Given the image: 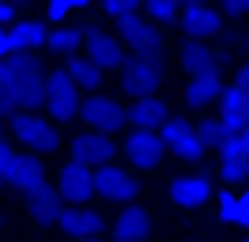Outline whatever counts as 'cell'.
Listing matches in <instances>:
<instances>
[{"label":"cell","instance_id":"cell-1","mask_svg":"<svg viewBox=\"0 0 249 242\" xmlns=\"http://www.w3.org/2000/svg\"><path fill=\"white\" fill-rule=\"evenodd\" d=\"M0 87L19 102V110H31V106L46 102L49 72H42L34 53H8V57H0Z\"/></svg>","mask_w":249,"mask_h":242},{"label":"cell","instance_id":"cell-2","mask_svg":"<svg viewBox=\"0 0 249 242\" xmlns=\"http://www.w3.org/2000/svg\"><path fill=\"white\" fill-rule=\"evenodd\" d=\"M46 110L53 121H72L83 110L79 102V83L64 68H53L49 72V91H46Z\"/></svg>","mask_w":249,"mask_h":242},{"label":"cell","instance_id":"cell-3","mask_svg":"<svg viewBox=\"0 0 249 242\" xmlns=\"http://www.w3.org/2000/svg\"><path fill=\"white\" fill-rule=\"evenodd\" d=\"M117 30H121L124 45H128L136 57H155L159 49H162V30H159L155 19L128 15V19H117Z\"/></svg>","mask_w":249,"mask_h":242},{"label":"cell","instance_id":"cell-4","mask_svg":"<svg viewBox=\"0 0 249 242\" xmlns=\"http://www.w3.org/2000/svg\"><path fill=\"white\" fill-rule=\"evenodd\" d=\"M79 118L91 125V133H117L128 125V114H124V106L117 99H109V95H91L83 110H79Z\"/></svg>","mask_w":249,"mask_h":242},{"label":"cell","instance_id":"cell-5","mask_svg":"<svg viewBox=\"0 0 249 242\" xmlns=\"http://www.w3.org/2000/svg\"><path fill=\"white\" fill-rule=\"evenodd\" d=\"M121 83L128 95H136V99H151L155 95V87L162 83V60L155 57H132L128 64H124L121 72Z\"/></svg>","mask_w":249,"mask_h":242},{"label":"cell","instance_id":"cell-6","mask_svg":"<svg viewBox=\"0 0 249 242\" xmlns=\"http://www.w3.org/2000/svg\"><path fill=\"white\" fill-rule=\"evenodd\" d=\"M159 133H162V140H166V148H174L181 159H189V163H200L204 151H208L200 129H193L185 118H166V125H162Z\"/></svg>","mask_w":249,"mask_h":242},{"label":"cell","instance_id":"cell-7","mask_svg":"<svg viewBox=\"0 0 249 242\" xmlns=\"http://www.w3.org/2000/svg\"><path fill=\"white\" fill-rule=\"evenodd\" d=\"M12 133H16V140L27 151H53L57 148L53 125L46 118H38V114H27V110H19L16 118H12Z\"/></svg>","mask_w":249,"mask_h":242},{"label":"cell","instance_id":"cell-8","mask_svg":"<svg viewBox=\"0 0 249 242\" xmlns=\"http://www.w3.org/2000/svg\"><path fill=\"white\" fill-rule=\"evenodd\" d=\"M124 155H128V163H132V166L151 170V166L162 163L166 140H162V133H155V129H136V133L124 140Z\"/></svg>","mask_w":249,"mask_h":242},{"label":"cell","instance_id":"cell-9","mask_svg":"<svg viewBox=\"0 0 249 242\" xmlns=\"http://www.w3.org/2000/svg\"><path fill=\"white\" fill-rule=\"evenodd\" d=\"M57 189L64 193V201H72V204H87L94 189V170L87 163H79V159H68L61 166V182H57Z\"/></svg>","mask_w":249,"mask_h":242},{"label":"cell","instance_id":"cell-10","mask_svg":"<svg viewBox=\"0 0 249 242\" xmlns=\"http://www.w3.org/2000/svg\"><path fill=\"white\" fill-rule=\"evenodd\" d=\"M83 34H87V57L98 60L102 68H124V42L121 38H113V34H106V30L91 27V23H83Z\"/></svg>","mask_w":249,"mask_h":242},{"label":"cell","instance_id":"cell-11","mask_svg":"<svg viewBox=\"0 0 249 242\" xmlns=\"http://www.w3.org/2000/svg\"><path fill=\"white\" fill-rule=\"evenodd\" d=\"M94 189L106 197V201H132V197L140 193V182L132 178L128 170H121V166H113V163H106V166H98L94 170Z\"/></svg>","mask_w":249,"mask_h":242},{"label":"cell","instance_id":"cell-12","mask_svg":"<svg viewBox=\"0 0 249 242\" xmlns=\"http://www.w3.org/2000/svg\"><path fill=\"white\" fill-rule=\"evenodd\" d=\"M181 27H185L189 38H196V42H208V38H215L223 34V15L215 8H208V4H185V12H181Z\"/></svg>","mask_w":249,"mask_h":242},{"label":"cell","instance_id":"cell-13","mask_svg":"<svg viewBox=\"0 0 249 242\" xmlns=\"http://www.w3.org/2000/svg\"><path fill=\"white\" fill-rule=\"evenodd\" d=\"M113 155H117V144L109 140V133H87V136H76V140H72V159L94 166V170L106 166Z\"/></svg>","mask_w":249,"mask_h":242},{"label":"cell","instance_id":"cell-14","mask_svg":"<svg viewBox=\"0 0 249 242\" xmlns=\"http://www.w3.org/2000/svg\"><path fill=\"white\" fill-rule=\"evenodd\" d=\"M27 212H31L38 223H46V227H53V223H61L64 220V193L61 189H49V185H38L34 193H27Z\"/></svg>","mask_w":249,"mask_h":242},{"label":"cell","instance_id":"cell-15","mask_svg":"<svg viewBox=\"0 0 249 242\" xmlns=\"http://www.w3.org/2000/svg\"><path fill=\"white\" fill-rule=\"evenodd\" d=\"M212 197V178L208 174H181L170 182V201L181 208H196Z\"/></svg>","mask_w":249,"mask_h":242},{"label":"cell","instance_id":"cell-16","mask_svg":"<svg viewBox=\"0 0 249 242\" xmlns=\"http://www.w3.org/2000/svg\"><path fill=\"white\" fill-rule=\"evenodd\" d=\"M147 231H151V216H147V208H140V204H128V208L117 212V220H113V239L117 242H143Z\"/></svg>","mask_w":249,"mask_h":242},{"label":"cell","instance_id":"cell-17","mask_svg":"<svg viewBox=\"0 0 249 242\" xmlns=\"http://www.w3.org/2000/svg\"><path fill=\"white\" fill-rule=\"evenodd\" d=\"M223 76H219V68H212V72H196V76H189V83H185V102L189 106H208V102H215V99H223Z\"/></svg>","mask_w":249,"mask_h":242},{"label":"cell","instance_id":"cell-18","mask_svg":"<svg viewBox=\"0 0 249 242\" xmlns=\"http://www.w3.org/2000/svg\"><path fill=\"white\" fill-rule=\"evenodd\" d=\"M8 182L16 185L19 193H34L38 185H46V166H42L38 155L23 151V155H16V166H12V178Z\"/></svg>","mask_w":249,"mask_h":242},{"label":"cell","instance_id":"cell-19","mask_svg":"<svg viewBox=\"0 0 249 242\" xmlns=\"http://www.w3.org/2000/svg\"><path fill=\"white\" fill-rule=\"evenodd\" d=\"M178 57H181V68H185L189 76H196V72H212V68H219V60H223L208 42H196V38L181 42Z\"/></svg>","mask_w":249,"mask_h":242},{"label":"cell","instance_id":"cell-20","mask_svg":"<svg viewBox=\"0 0 249 242\" xmlns=\"http://www.w3.org/2000/svg\"><path fill=\"white\" fill-rule=\"evenodd\" d=\"M61 227L68 231V235H76V239H94V235H102V227H106V220H102V212L94 208H68L64 212Z\"/></svg>","mask_w":249,"mask_h":242},{"label":"cell","instance_id":"cell-21","mask_svg":"<svg viewBox=\"0 0 249 242\" xmlns=\"http://www.w3.org/2000/svg\"><path fill=\"white\" fill-rule=\"evenodd\" d=\"M8 30H12L16 53H34V49H42L46 38H49V27H46V23H38V19H16Z\"/></svg>","mask_w":249,"mask_h":242},{"label":"cell","instance_id":"cell-22","mask_svg":"<svg viewBox=\"0 0 249 242\" xmlns=\"http://www.w3.org/2000/svg\"><path fill=\"white\" fill-rule=\"evenodd\" d=\"M219 106H223V118L231 121V129L234 133H242L249 125V91L246 87H227L223 91V99H219Z\"/></svg>","mask_w":249,"mask_h":242},{"label":"cell","instance_id":"cell-23","mask_svg":"<svg viewBox=\"0 0 249 242\" xmlns=\"http://www.w3.org/2000/svg\"><path fill=\"white\" fill-rule=\"evenodd\" d=\"M166 102L162 99H136V106L128 110V125H136V129H162L166 125Z\"/></svg>","mask_w":249,"mask_h":242},{"label":"cell","instance_id":"cell-24","mask_svg":"<svg viewBox=\"0 0 249 242\" xmlns=\"http://www.w3.org/2000/svg\"><path fill=\"white\" fill-rule=\"evenodd\" d=\"M83 42H87L83 27H76V23H61V27L49 30L46 49H49V53H57V57H76V49H79Z\"/></svg>","mask_w":249,"mask_h":242},{"label":"cell","instance_id":"cell-25","mask_svg":"<svg viewBox=\"0 0 249 242\" xmlns=\"http://www.w3.org/2000/svg\"><path fill=\"white\" fill-rule=\"evenodd\" d=\"M64 72L79 83V91H98L106 68H102L98 60H91V57H68V60H64Z\"/></svg>","mask_w":249,"mask_h":242},{"label":"cell","instance_id":"cell-26","mask_svg":"<svg viewBox=\"0 0 249 242\" xmlns=\"http://www.w3.org/2000/svg\"><path fill=\"white\" fill-rule=\"evenodd\" d=\"M143 8H147V19H155V23L181 19V0H143Z\"/></svg>","mask_w":249,"mask_h":242},{"label":"cell","instance_id":"cell-27","mask_svg":"<svg viewBox=\"0 0 249 242\" xmlns=\"http://www.w3.org/2000/svg\"><path fill=\"white\" fill-rule=\"evenodd\" d=\"M196 129H200V136H204V144H223V140H231L234 136V129H231V121L223 118V114H219V121L212 118V121H200V125H196Z\"/></svg>","mask_w":249,"mask_h":242},{"label":"cell","instance_id":"cell-28","mask_svg":"<svg viewBox=\"0 0 249 242\" xmlns=\"http://www.w3.org/2000/svg\"><path fill=\"white\" fill-rule=\"evenodd\" d=\"M249 178V155H227L223 159V182H246Z\"/></svg>","mask_w":249,"mask_h":242},{"label":"cell","instance_id":"cell-29","mask_svg":"<svg viewBox=\"0 0 249 242\" xmlns=\"http://www.w3.org/2000/svg\"><path fill=\"white\" fill-rule=\"evenodd\" d=\"M143 8V0H102V12L109 19H128V15H136Z\"/></svg>","mask_w":249,"mask_h":242},{"label":"cell","instance_id":"cell-30","mask_svg":"<svg viewBox=\"0 0 249 242\" xmlns=\"http://www.w3.org/2000/svg\"><path fill=\"white\" fill-rule=\"evenodd\" d=\"M215 208H219L215 216L223 220V223H234V220H238V197H234V193H219Z\"/></svg>","mask_w":249,"mask_h":242},{"label":"cell","instance_id":"cell-31","mask_svg":"<svg viewBox=\"0 0 249 242\" xmlns=\"http://www.w3.org/2000/svg\"><path fill=\"white\" fill-rule=\"evenodd\" d=\"M16 155L19 151H12L4 140H0V182H8L12 178V166H16Z\"/></svg>","mask_w":249,"mask_h":242},{"label":"cell","instance_id":"cell-32","mask_svg":"<svg viewBox=\"0 0 249 242\" xmlns=\"http://www.w3.org/2000/svg\"><path fill=\"white\" fill-rule=\"evenodd\" d=\"M16 114H19V102H16V99H12L4 87H0V118H16Z\"/></svg>","mask_w":249,"mask_h":242},{"label":"cell","instance_id":"cell-33","mask_svg":"<svg viewBox=\"0 0 249 242\" xmlns=\"http://www.w3.org/2000/svg\"><path fill=\"white\" fill-rule=\"evenodd\" d=\"M219 8L227 15H249V0H219Z\"/></svg>","mask_w":249,"mask_h":242},{"label":"cell","instance_id":"cell-34","mask_svg":"<svg viewBox=\"0 0 249 242\" xmlns=\"http://www.w3.org/2000/svg\"><path fill=\"white\" fill-rule=\"evenodd\" d=\"M238 227H249V189L242 197H238V220H234Z\"/></svg>","mask_w":249,"mask_h":242},{"label":"cell","instance_id":"cell-35","mask_svg":"<svg viewBox=\"0 0 249 242\" xmlns=\"http://www.w3.org/2000/svg\"><path fill=\"white\" fill-rule=\"evenodd\" d=\"M12 23H16V4L0 0V27H12Z\"/></svg>","mask_w":249,"mask_h":242},{"label":"cell","instance_id":"cell-36","mask_svg":"<svg viewBox=\"0 0 249 242\" xmlns=\"http://www.w3.org/2000/svg\"><path fill=\"white\" fill-rule=\"evenodd\" d=\"M8 53H16V45H12V30L0 27V57H8Z\"/></svg>","mask_w":249,"mask_h":242},{"label":"cell","instance_id":"cell-37","mask_svg":"<svg viewBox=\"0 0 249 242\" xmlns=\"http://www.w3.org/2000/svg\"><path fill=\"white\" fill-rule=\"evenodd\" d=\"M234 83L249 91V64H238V72H234Z\"/></svg>","mask_w":249,"mask_h":242},{"label":"cell","instance_id":"cell-38","mask_svg":"<svg viewBox=\"0 0 249 242\" xmlns=\"http://www.w3.org/2000/svg\"><path fill=\"white\" fill-rule=\"evenodd\" d=\"M49 4H61V8H68V12H76V0H49Z\"/></svg>","mask_w":249,"mask_h":242},{"label":"cell","instance_id":"cell-39","mask_svg":"<svg viewBox=\"0 0 249 242\" xmlns=\"http://www.w3.org/2000/svg\"><path fill=\"white\" fill-rule=\"evenodd\" d=\"M238 140H242V148L249 151V125H246V129H242V133H238Z\"/></svg>","mask_w":249,"mask_h":242},{"label":"cell","instance_id":"cell-40","mask_svg":"<svg viewBox=\"0 0 249 242\" xmlns=\"http://www.w3.org/2000/svg\"><path fill=\"white\" fill-rule=\"evenodd\" d=\"M83 8H91V0H76V12H83Z\"/></svg>","mask_w":249,"mask_h":242},{"label":"cell","instance_id":"cell-41","mask_svg":"<svg viewBox=\"0 0 249 242\" xmlns=\"http://www.w3.org/2000/svg\"><path fill=\"white\" fill-rule=\"evenodd\" d=\"M76 242H98V235H94V239H76Z\"/></svg>","mask_w":249,"mask_h":242},{"label":"cell","instance_id":"cell-42","mask_svg":"<svg viewBox=\"0 0 249 242\" xmlns=\"http://www.w3.org/2000/svg\"><path fill=\"white\" fill-rule=\"evenodd\" d=\"M12 4H27V0H12Z\"/></svg>","mask_w":249,"mask_h":242},{"label":"cell","instance_id":"cell-43","mask_svg":"<svg viewBox=\"0 0 249 242\" xmlns=\"http://www.w3.org/2000/svg\"><path fill=\"white\" fill-rule=\"evenodd\" d=\"M189 4H200V0H189Z\"/></svg>","mask_w":249,"mask_h":242},{"label":"cell","instance_id":"cell-44","mask_svg":"<svg viewBox=\"0 0 249 242\" xmlns=\"http://www.w3.org/2000/svg\"><path fill=\"white\" fill-rule=\"evenodd\" d=\"M246 242H249V239H246Z\"/></svg>","mask_w":249,"mask_h":242}]
</instances>
